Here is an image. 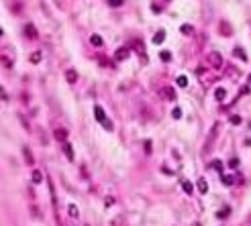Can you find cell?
<instances>
[{
    "label": "cell",
    "mask_w": 251,
    "mask_h": 226,
    "mask_svg": "<svg viewBox=\"0 0 251 226\" xmlns=\"http://www.w3.org/2000/svg\"><path fill=\"white\" fill-rule=\"evenodd\" d=\"M210 61L214 63V67H221V65H222V59H221V55H218V53H214V51L210 53Z\"/></svg>",
    "instance_id": "1"
},
{
    "label": "cell",
    "mask_w": 251,
    "mask_h": 226,
    "mask_svg": "<svg viewBox=\"0 0 251 226\" xmlns=\"http://www.w3.org/2000/svg\"><path fill=\"white\" fill-rule=\"evenodd\" d=\"M94 116H96V118H98V120H100V122H106V118H104V110L102 108H100V106H96V108H94Z\"/></svg>",
    "instance_id": "2"
},
{
    "label": "cell",
    "mask_w": 251,
    "mask_h": 226,
    "mask_svg": "<svg viewBox=\"0 0 251 226\" xmlns=\"http://www.w3.org/2000/svg\"><path fill=\"white\" fill-rule=\"evenodd\" d=\"M161 94L165 96L167 100H174V98H176V92H174L172 88H161Z\"/></svg>",
    "instance_id": "3"
},
{
    "label": "cell",
    "mask_w": 251,
    "mask_h": 226,
    "mask_svg": "<svg viewBox=\"0 0 251 226\" xmlns=\"http://www.w3.org/2000/svg\"><path fill=\"white\" fill-rule=\"evenodd\" d=\"M114 57H117L118 61H123V59H127V57H129V49H118L117 53H114Z\"/></svg>",
    "instance_id": "4"
},
{
    "label": "cell",
    "mask_w": 251,
    "mask_h": 226,
    "mask_svg": "<svg viewBox=\"0 0 251 226\" xmlns=\"http://www.w3.org/2000/svg\"><path fill=\"white\" fill-rule=\"evenodd\" d=\"M64 151H65V155H68V159L72 161V159H74V151H72V145H69V143L64 145Z\"/></svg>",
    "instance_id": "5"
},
{
    "label": "cell",
    "mask_w": 251,
    "mask_h": 226,
    "mask_svg": "<svg viewBox=\"0 0 251 226\" xmlns=\"http://www.w3.org/2000/svg\"><path fill=\"white\" fill-rule=\"evenodd\" d=\"M214 96H217V100H225V96H227V90H225V88H217Z\"/></svg>",
    "instance_id": "6"
},
{
    "label": "cell",
    "mask_w": 251,
    "mask_h": 226,
    "mask_svg": "<svg viewBox=\"0 0 251 226\" xmlns=\"http://www.w3.org/2000/svg\"><path fill=\"white\" fill-rule=\"evenodd\" d=\"M65 78H68V82H69V84H74L76 79H78V75H76V71H72V69H69L68 74H65Z\"/></svg>",
    "instance_id": "7"
},
{
    "label": "cell",
    "mask_w": 251,
    "mask_h": 226,
    "mask_svg": "<svg viewBox=\"0 0 251 226\" xmlns=\"http://www.w3.org/2000/svg\"><path fill=\"white\" fill-rule=\"evenodd\" d=\"M65 137H68V133H65V130H61V128H59V130H55V139H57V141H65Z\"/></svg>",
    "instance_id": "8"
},
{
    "label": "cell",
    "mask_w": 251,
    "mask_h": 226,
    "mask_svg": "<svg viewBox=\"0 0 251 226\" xmlns=\"http://www.w3.org/2000/svg\"><path fill=\"white\" fill-rule=\"evenodd\" d=\"M235 55H237V57H239V59H243V61H245V59H247L245 51H241V47H235Z\"/></svg>",
    "instance_id": "9"
},
{
    "label": "cell",
    "mask_w": 251,
    "mask_h": 226,
    "mask_svg": "<svg viewBox=\"0 0 251 226\" xmlns=\"http://www.w3.org/2000/svg\"><path fill=\"white\" fill-rule=\"evenodd\" d=\"M178 86H180V88H186V86H188L186 75H180V78H178Z\"/></svg>",
    "instance_id": "10"
},
{
    "label": "cell",
    "mask_w": 251,
    "mask_h": 226,
    "mask_svg": "<svg viewBox=\"0 0 251 226\" xmlns=\"http://www.w3.org/2000/svg\"><path fill=\"white\" fill-rule=\"evenodd\" d=\"M25 33H27V37H35V27L33 25H27L25 27Z\"/></svg>",
    "instance_id": "11"
},
{
    "label": "cell",
    "mask_w": 251,
    "mask_h": 226,
    "mask_svg": "<svg viewBox=\"0 0 251 226\" xmlns=\"http://www.w3.org/2000/svg\"><path fill=\"white\" fill-rule=\"evenodd\" d=\"M41 179H43L41 171H33V181H35V183H41Z\"/></svg>",
    "instance_id": "12"
},
{
    "label": "cell",
    "mask_w": 251,
    "mask_h": 226,
    "mask_svg": "<svg viewBox=\"0 0 251 226\" xmlns=\"http://www.w3.org/2000/svg\"><path fill=\"white\" fill-rule=\"evenodd\" d=\"M198 190H200V192H206V190H208V185H206L204 179H198Z\"/></svg>",
    "instance_id": "13"
},
{
    "label": "cell",
    "mask_w": 251,
    "mask_h": 226,
    "mask_svg": "<svg viewBox=\"0 0 251 226\" xmlns=\"http://www.w3.org/2000/svg\"><path fill=\"white\" fill-rule=\"evenodd\" d=\"M31 61H33V63H39V61H41V53H39V51H35V53L31 55Z\"/></svg>",
    "instance_id": "14"
},
{
    "label": "cell",
    "mask_w": 251,
    "mask_h": 226,
    "mask_svg": "<svg viewBox=\"0 0 251 226\" xmlns=\"http://www.w3.org/2000/svg\"><path fill=\"white\" fill-rule=\"evenodd\" d=\"M90 41H92V45H102V39H100L98 35H92V37H90Z\"/></svg>",
    "instance_id": "15"
},
{
    "label": "cell",
    "mask_w": 251,
    "mask_h": 226,
    "mask_svg": "<svg viewBox=\"0 0 251 226\" xmlns=\"http://www.w3.org/2000/svg\"><path fill=\"white\" fill-rule=\"evenodd\" d=\"M163 39H165V35H163V33H157L155 37H153V41H155V43H161Z\"/></svg>",
    "instance_id": "16"
},
{
    "label": "cell",
    "mask_w": 251,
    "mask_h": 226,
    "mask_svg": "<svg viewBox=\"0 0 251 226\" xmlns=\"http://www.w3.org/2000/svg\"><path fill=\"white\" fill-rule=\"evenodd\" d=\"M182 185H184V190H186V194H192V183L190 181H184Z\"/></svg>",
    "instance_id": "17"
},
{
    "label": "cell",
    "mask_w": 251,
    "mask_h": 226,
    "mask_svg": "<svg viewBox=\"0 0 251 226\" xmlns=\"http://www.w3.org/2000/svg\"><path fill=\"white\" fill-rule=\"evenodd\" d=\"M172 116H174V118H182V110H180V108H174Z\"/></svg>",
    "instance_id": "18"
},
{
    "label": "cell",
    "mask_w": 251,
    "mask_h": 226,
    "mask_svg": "<svg viewBox=\"0 0 251 226\" xmlns=\"http://www.w3.org/2000/svg\"><path fill=\"white\" fill-rule=\"evenodd\" d=\"M192 31H194V29H192L190 25H184V27H182V33H186V35H190Z\"/></svg>",
    "instance_id": "19"
},
{
    "label": "cell",
    "mask_w": 251,
    "mask_h": 226,
    "mask_svg": "<svg viewBox=\"0 0 251 226\" xmlns=\"http://www.w3.org/2000/svg\"><path fill=\"white\" fill-rule=\"evenodd\" d=\"M69 216H78V208H76V206H69Z\"/></svg>",
    "instance_id": "20"
},
{
    "label": "cell",
    "mask_w": 251,
    "mask_h": 226,
    "mask_svg": "<svg viewBox=\"0 0 251 226\" xmlns=\"http://www.w3.org/2000/svg\"><path fill=\"white\" fill-rule=\"evenodd\" d=\"M222 183H227V185H231V183H233V177L225 175V177H222Z\"/></svg>",
    "instance_id": "21"
},
{
    "label": "cell",
    "mask_w": 251,
    "mask_h": 226,
    "mask_svg": "<svg viewBox=\"0 0 251 226\" xmlns=\"http://www.w3.org/2000/svg\"><path fill=\"white\" fill-rule=\"evenodd\" d=\"M159 57H161L163 61H170V53H167V51H163V53H159Z\"/></svg>",
    "instance_id": "22"
},
{
    "label": "cell",
    "mask_w": 251,
    "mask_h": 226,
    "mask_svg": "<svg viewBox=\"0 0 251 226\" xmlns=\"http://www.w3.org/2000/svg\"><path fill=\"white\" fill-rule=\"evenodd\" d=\"M225 216H229V208H227V210H221V212H218V218H225Z\"/></svg>",
    "instance_id": "23"
},
{
    "label": "cell",
    "mask_w": 251,
    "mask_h": 226,
    "mask_svg": "<svg viewBox=\"0 0 251 226\" xmlns=\"http://www.w3.org/2000/svg\"><path fill=\"white\" fill-rule=\"evenodd\" d=\"M25 157H27V161H29V165H31V163H33V157L29 155V149H25Z\"/></svg>",
    "instance_id": "24"
},
{
    "label": "cell",
    "mask_w": 251,
    "mask_h": 226,
    "mask_svg": "<svg viewBox=\"0 0 251 226\" xmlns=\"http://www.w3.org/2000/svg\"><path fill=\"white\" fill-rule=\"evenodd\" d=\"M231 122H233V124H239V122H241V118H239V116H233Z\"/></svg>",
    "instance_id": "25"
},
{
    "label": "cell",
    "mask_w": 251,
    "mask_h": 226,
    "mask_svg": "<svg viewBox=\"0 0 251 226\" xmlns=\"http://www.w3.org/2000/svg\"><path fill=\"white\" fill-rule=\"evenodd\" d=\"M229 165H231V167H237V165H239V161H237V159H231V163H229Z\"/></svg>",
    "instance_id": "26"
},
{
    "label": "cell",
    "mask_w": 251,
    "mask_h": 226,
    "mask_svg": "<svg viewBox=\"0 0 251 226\" xmlns=\"http://www.w3.org/2000/svg\"><path fill=\"white\" fill-rule=\"evenodd\" d=\"M121 2L123 0H110V4H114V6H121Z\"/></svg>",
    "instance_id": "27"
}]
</instances>
